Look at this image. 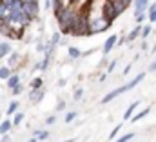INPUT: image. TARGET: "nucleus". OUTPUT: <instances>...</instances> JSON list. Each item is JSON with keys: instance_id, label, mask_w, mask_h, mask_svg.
Wrapping results in <instances>:
<instances>
[{"instance_id": "obj_13", "label": "nucleus", "mask_w": 156, "mask_h": 142, "mask_svg": "<svg viewBox=\"0 0 156 142\" xmlns=\"http://www.w3.org/2000/svg\"><path fill=\"white\" fill-rule=\"evenodd\" d=\"M13 129V124H11V118H4L0 122V135H5Z\"/></svg>"}, {"instance_id": "obj_11", "label": "nucleus", "mask_w": 156, "mask_h": 142, "mask_svg": "<svg viewBox=\"0 0 156 142\" xmlns=\"http://www.w3.org/2000/svg\"><path fill=\"white\" fill-rule=\"evenodd\" d=\"M147 20H149V24H154L156 22V2L147 6Z\"/></svg>"}, {"instance_id": "obj_20", "label": "nucleus", "mask_w": 156, "mask_h": 142, "mask_svg": "<svg viewBox=\"0 0 156 142\" xmlns=\"http://www.w3.org/2000/svg\"><path fill=\"white\" fill-rule=\"evenodd\" d=\"M11 73H13V69H11L7 64H5V66H0V80H5Z\"/></svg>"}, {"instance_id": "obj_34", "label": "nucleus", "mask_w": 156, "mask_h": 142, "mask_svg": "<svg viewBox=\"0 0 156 142\" xmlns=\"http://www.w3.org/2000/svg\"><path fill=\"white\" fill-rule=\"evenodd\" d=\"M131 69H133V64H127V66L123 68V71H122V75H127V73H129Z\"/></svg>"}, {"instance_id": "obj_21", "label": "nucleus", "mask_w": 156, "mask_h": 142, "mask_svg": "<svg viewBox=\"0 0 156 142\" xmlns=\"http://www.w3.org/2000/svg\"><path fill=\"white\" fill-rule=\"evenodd\" d=\"M133 139H134V131H129V133H125V135L115 139V142H129V140H133Z\"/></svg>"}, {"instance_id": "obj_27", "label": "nucleus", "mask_w": 156, "mask_h": 142, "mask_svg": "<svg viewBox=\"0 0 156 142\" xmlns=\"http://www.w3.org/2000/svg\"><path fill=\"white\" fill-rule=\"evenodd\" d=\"M145 18H147V13H138V15H134V20H136V24H142Z\"/></svg>"}, {"instance_id": "obj_40", "label": "nucleus", "mask_w": 156, "mask_h": 142, "mask_svg": "<svg viewBox=\"0 0 156 142\" xmlns=\"http://www.w3.org/2000/svg\"><path fill=\"white\" fill-rule=\"evenodd\" d=\"M76 139H69V140H66V142H75Z\"/></svg>"}, {"instance_id": "obj_10", "label": "nucleus", "mask_w": 156, "mask_h": 142, "mask_svg": "<svg viewBox=\"0 0 156 142\" xmlns=\"http://www.w3.org/2000/svg\"><path fill=\"white\" fill-rule=\"evenodd\" d=\"M140 31H142V24H136V28H133V29L129 31V35L125 36V42H133V40H136V38L140 36Z\"/></svg>"}, {"instance_id": "obj_24", "label": "nucleus", "mask_w": 156, "mask_h": 142, "mask_svg": "<svg viewBox=\"0 0 156 142\" xmlns=\"http://www.w3.org/2000/svg\"><path fill=\"white\" fill-rule=\"evenodd\" d=\"M60 40H62V33H60V31H55L53 36L49 38V42H51L53 46H58V44H60Z\"/></svg>"}, {"instance_id": "obj_35", "label": "nucleus", "mask_w": 156, "mask_h": 142, "mask_svg": "<svg viewBox=\"0 0 156 142\" xmlns=\"http://www.w3.org/2000/svg\"><path fill=\"white\" fill-rule=\"evenodd\" d=\"M0 142H11V139H9V133L2 135V140H0Z\"/></svg>"}, {"instance_id": "obj_15", "label": "nucleus", "mask_w": 156, "mask_h": 142, "mask_svg": "<svg viewBox=\"0 0 156 142\" xmlns=\"http://www.w3.org/2000/svg\"><path fill=\"white\" fill-rule=\"evenodd\" d=\"M67 55H69V58L71 60H78V58H82V51L75 47V46H69L67 47Z\"/></svg>"}, {"instance_id": "obj_38", "label": "nucleus", "mask_w": 156, "mask_h": 142, "mask_svg": "<svg viewBox=\"0 0 156 142\" xmlns=\"http://www.w3.org/2000/svg\"><path fill=\"white\" fill-rule=\"evenodd\" d=\"M122 2H123V4H125V6H127V7H129V6H131V4H133V0H122Z\"/></svg>"}, {"instance_id": "obj_12", "label": "nucleus", "mask_w": 156, "mask_h": 142, "mask_svg": "<svg viewBox=\"0 0 156 142\" xmlns=\"http://www.w3.org/2000/svg\"><path fill=\"white\" fill-rule=\"evenodd\" d=\"M11 117H13V118H11V124H13V128H16V126H20V124L24 122V118H26V115H24V111H16V113H13Z\"/></svg>"}, {"instance_id": "obj_26", "label": "nucleus", "mask_w": 156, "mask_h": 142, "mask_svg": "<svg viewBox=\"0 0 156 142\" xmlns=\"http://www.w3.org/2000/svg\"><path fill=\"white\" fill-rule=\"evenodd\" d=\"M9 91H11V95H13V97H18V95H22L24 86H22V84H16V86H15V88H11Z\"/></svg>"}, {"instance_id": "obj_1", "label": "nucleus", "mask_w": 156, "mask_h": 142, "mask_svg": "<svg viewBox=\"0 0 156 142\" xmlns=\"http://www.w3.org/2000/svg\"><path fill=\"white\" fill-rule=\"evenodd\" d=\"M113 24L109 22V20H105L104 17H98V18H94V20H89L87 22V28H89V35H96V33H102V31H105V29H109Z\"/></svg>"}, {"instance_id": "obj_14", "label": "nucleus", "mask_w": 156, "mask_h": 142, "mask_svg": "<svg viewBox=\"0 0 156 142\" xmlns=\"http://www.w3.org/2000/svg\"><path fill=\"white\" fill-rule=\"evenodd\" d=\"M149 113H151V106H147L145 109H142L140 113H136V115H133V117H131L129 120H131V122H138V120H142V118H145V117H147Z\"/></svg>"}, {"instance_id": "obj_30", "label": "nucleus", "mask_w": 156, "mask_h": 142, "mask_svg": "<svg viewBox=\"0 0 156 142\" xmlns=\"http://www.w3.org/2000/svg\"><path fill=\"white\" fill-rule=\"evenodd\" d=\"M82 95H83V89H82V88H78L76 91H75V95H73V99H75V100H80V99H82Z\"/></svg>"}, {"instance_id": "obj_39", "label": "nucleus", "mask_w": 156, "mask_h": 142, "mask_svg": "<svg viewBox=\"0 0 156 142\" xmlns=\"http://www.w3.org/2000/svg\"><path fill=\"white\" fill-rule=\"evenodd\" d=\"M27 142H38V139H37V137H33V139H29Z\"/></svg>"}, {"instance_id": "obj_9", "label": "nucleus", "mask_w": 156, "mask_h": 142, "mask_svg": "<svg viewBox=\"0 0 156 142\" xmlns=\"http://www.w3.org/2000/svg\"><path fill=\"white\" fill-rule=\"evenodd\" d=\"M16 84H20V75H18V73H11V75L5 78V86L11 89V88H15Z\"/></svg>"}, {"instance_id": "obj_37", "label": "nucleus", "mask_w": 156, "mask_h": 142, "mask_svg": "<svg viewBox=\"0 0 156 142\" xmlns=\"http://www.w3.org/2000/svg\"><path fill=\"white\" fill-rule=\"evenodd\" d=\"M149 71H156V60H154V62H151V66H149Z\"/></svg>"}, {"instance_id": "obj_19", "label": "nucleus", "mask_w": 156, "mask_h": 142, "mask_svg": "<svg viewBox=\"0 0 156 142\" xmlns=\"http://www.w3.org/2000/svg\"><path fill=\"white\" fill-rule=\"evenodd\" d=\"M42 86H44V78H42V77H35V78L29 82V88H31V89H40Z\"/></svg>"}, {"instance_id": "obj_18", "label": "nucleus", "mask_w": 156, "mask_h": 142, "mask_svg": "<svg viewBox=\"0 0 156 142\" xmlns=\"http://www.w3.org/2000/svg\"><path fill=\"white\" fill-rule=\"evenodd\" d=\"M18 107H20V104H18L16 100H11V102H9V106H7V109H5V115H7V117H11L13 113H16V111H18Z\"/></svg>"}, {"instance_id": "obj_2", "label": "nucleus", "mask_w": 156, "mask_h": 142, "mask_svg": "<svg viewBox=\"0 0 156 142\" xmlns=\"http://www.w3.org/2000/svg\"><path fill=\"white\" fill-rule=\"evenodd\" d=\"M116 40H118V35H109L107 38H105V42H104V47H102L104 55H109V53L115 49V46H116Z\"/></svg>"}, {"instance_id": "obj_28", "label": "nucleus", "mask_w": 156, "mask_h": 142, "mask_svg": "<svg viewBox=\"0 0 156 142\" xmlns=\"http://www.w3.org/2000/svg\"><path fill=\"white\" fill-rule=\"evenodd\" d=\"M37 139L40 140H45V139H49V131H44V129H40V133L37 135Z\"/></svg>"}, {"instance_id": "obj_17", "label": "nucleus", "mask_w": 156, "mask_h": 142, "mask_svg": "<svg viewBox=\"0 0 156 142\" xmlns=\"http://www.w3.org/2000/svg\"><path fill=\"white\" fill-rule=\"evenodd\" d=\"M109 2L113 4V7H115V11H116L118 15H122V13H123V11L127 9V6H125V4H123L122 0H109Z\"/></svg>"}, {"instance_id": "obj_22", "label": "nucleus", "mask_w": 156, "mask_h": 142, "mask_svg": "<svg viewBox=\"0 0 156 142\" xmlns=\"http://www.w3.org/2000/svg\"><path fill=\"white\" fill-rule=\"evenodd\" d=\"M76 117H78V111H67L66 117H64V120H66V124H71Z\"/></svg>"}, {"instance_id": "obj_7", "label": "nucleus", "mask_w": 156, "mask_h": 142, "mask_svg": "<svg viewBox=\"0 0 156 142\" xmlns=\"http://www.w3.org/2000/svg\"><path fill=\"white\" fill-rule=\"evenodd\" d=\"M11 51H13L11 44H9L7 40H0V60H2V58H5Z\"/></svg>"}, {"instance_id": "obj_4", "label": "nucleus", "mask_w": 156, "mask_h": 142, "mask_svg": "<svg viewBox=\"0 0 156 142\" xmlns=\"http://www.w3.org/2000/svg\"><path fill=\"white\" fill-rule=\"evenodd\" d=\"M144 78H145V73H138V75H136V77L133 78V80H129L127 84H123V91L127 93V91L134 89V88H136V86H138V84H140V82L144 80Z\"/></svg>"}, {"instance_id": "obj_25", "label": "nucleus", "mask_w": 156, "mask_h": 142, "mask_svg": "<svg viewBox=\"0 0 156 142\" xmlns=\"http://www.w3.org/2000/svg\"><path fill=\"white\" fill-rule=\"evenodd\" d=\"M122 128H123L122 124H118V126H115V128H113V131L109 133V137H107V140H115V139L118 137V133H120V129H122Z\"/></svg>"}, {"instance_id": "obj_6", "label": "nucleus", "mask_w": 156, "mask_h": 142, "mask_svg": "<svg viewBox=\"0 0 156 142\" xmlns=\"http://www.w3.org/2000/svg\"><path fill=\"white\" fill-rule=\"evenodd\" d=\"M140 106V100H134V102H131L129 106H127V109L123 111V120H129L133 115H134V111H136V107Z\"/></svg>"}, {"instance_id": "obj_16", "label": "nucleus", "mask_w": 156, "mask_h": 142, "mask_svg": "<svg viewBox=\"0 0 156 142\" xmlns=\"http://www.w3.org/2000/svg\"><path fill=\"white\" fill-rule=\"evenodd\" d=\"M49 60H51V57L44 55V58H42L40 62H37V64H35V69H38V71H45V69H47V66H49Z\"/></svg>"}, {"instance_id": "obj_36", "label": "nucleus", "mask_w": 156, "mask_h": 142, "mask_svg": "<svg viewBox=\"0 0 156 142\" xmlns=\"http://www.w3.org/2000/svg\"><path fill=\"white\" fill-rule=\"evenodd\" d=\"M44 47H45V46H44L42 42H38V44H37V51H44Z\"/></svg>"}, {"instance_id": "obj_23", "label": "nucleus", "mask_w": 156, "mask_h": 142, "mask_svg": "<svg viewBox=\"0 0 156 142\" xmlns=\"http://www.w3.org/2000/svg\"><path fill=\"white\" fill-rule=\"evenodd\" d=\"M151 24H145V26H142V31H140V38H147V36L151 35Z\"/></svg>"}, {"instance_id": "obj_32", "label": "nucleus", "mask_w": 156, "mask_h": 142, "mask_svg": "<svg viewBox=\"0 0 156 142\" xmlns=\"http://www.w3.org/2000/svg\"><path fill=\"white\" fill-rule=\"evenodd\" d=\"M44 9H53V0H44Z\"/></svg>"}, {"instance_id": "obj_3", "label": "nucleus", "mask_w": 156, "mask_h": 142, "mask_svg": "<svg viewBox=\"0 0 156 142\" xmlns=\"http://www.w3.org/2000/svg\"><path fill=\"white\" fill-rule=\"evenodd\" d=\"M122 93H125V91H123V86L115 88V89H113V91H109V93H107V95H105V97L100 100V102H102V104H109V102H113L118 95H122Z\"/></svg>"}, {"instance_id": "obj_5", "label": "nucleus", "mask_w": 156, "mask_h": 142, "mask_svg": "<svg viewBox=\"0 0 156 142\" xmlns=\"http://www.w3.org/2000/svg\"><path fill=\"white\" fill-rule=\"evenodd\" d=\"M5 58H7V66H9L11 69H15V68L20 64V53H16V51H11Z\"/></svg>"}, {"instance_id": "obj_8", "label": "nucleus", "mask_w": 156, "mask_h": 142, "mask_svg": "<svg viewBox=\"0 0 156 142\" xmlns=\"http://www.w3.org/2000/svg\"><path fill=\"white\" fill-rule=\"evenodd\" d=\"M29 100L33 102V104H38L44 100V89L40 88V89H31V95H29Z\"/></svg>"}, {"instance_id": "obj_29", "label": "nucleus", "mask_w": 156, "mask_h": 142, "mask_svg": "<svg viewBox=\"0 0 156 142\" xmlns=\"http://www.w3.org/2000/svg\"><path fill=\"white\" fill-rule=\"evenodd\" d=\"M116 64H118V60H111V64L107 66V75H109V73H113V71L116 69Z\"/></svg>"}, {"instance_id": "obj_31", "label": "nucleus", "mask_w": 156, "mask_h": 142, "mask_svg": "<svg viewBox=\"0 0 156 142\" xmlns=\"http://www.w3.org/2000/svg\"><path fill=\"white\" fill-rule=\"evenodd\" d=\"M55 122H56V117H55V115H51V117L45 118V124H47V126H53Z\"/></svg>"}, {"instance_id": "obj_33", "label": "nucleus", "mask_w": 156, "mask_h": 142, "mask_svg": "<svg viewBox=\"0 0 156 142\" xmlns=\"http://www.w3.org/2000/svg\"><path fill=\"white\" fill-rule=\"evenodd\" d=\"M62 109H66V100H60L56 106V111H62Z\"/></svg>"}]
</instances>
